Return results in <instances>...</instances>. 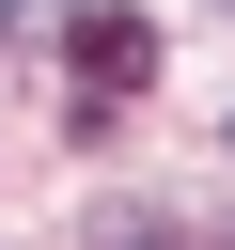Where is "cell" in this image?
<instances>
[{
	"mask_svg": "<svg viewBox=\"0 0 235 250\" xmlns=\"http://www.w3.org/2000/svg\"><path fill=\"white\" fill-rule=\"evenodd\" d=\"M63 62H78V94H94V109H125V94L157 78V31H141L125 0H78V31H63Z\"/></svg>",
	"mask_w": 235,
	"mask_h": 250,
	"instance_id": "6da1fadb",
	"label": "cell"
},
{
	"mask_svg": "<svg viewBox=\"0 0 235 250\" xmlns=\"http://www.w3.org/2000/svg\"><path fill=\"white\" fill-rule=\"evenodd\" d=\"M31 16H47V0H0V31H31Z\"/></svg>",
	"mask_w": 235,
	"mask_h": 250,
	"instance_id": "7a4b0ae2",
	"label": "cell"
}]
</instances>
